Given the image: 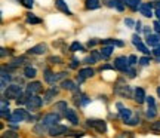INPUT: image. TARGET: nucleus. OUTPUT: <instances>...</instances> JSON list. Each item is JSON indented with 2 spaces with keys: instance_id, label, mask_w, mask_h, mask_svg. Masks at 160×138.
Returning <instances> with one entry per match:
<instances>
[{
  "instance_id": "obj_48",
  "label": "nucleus",
  "mask_w": 160,
  "mask_h": 138,
  "mask_svg": "<svg viewBox=\"0 0 160 138\" xmlns=\"http://www.w3.org/2000/svg\"><path fill=\"white\" fill-rule=\"evenodd\" d=\"M138 63V58H137V55H129V64H131L132 67L135 65V64Z\"/></svg>"
},
{
  "instance_id": "obj_16",
  "label": "nucleus",
  "mask_w": 160,
  "mask_h": 138,
  "mask_svg": "<svg viewBox=\"0 0 160 138\" xmlns=\"http://www.w3.org/2000/svg\"><path fill=\"white\" fill-rule=\"evenodd\" d=\"M65 119L71 123V125H79V116H77V113H76V110H73V109H68L67 111H65Z\"/></svg>"
},
{
  "instance_id": "obj_51",
  "label": "nucleus",
  "mask_w": 160,
  "mask_h": 138,
  "mask_svg": "<svg viewBox=\"0 0 160 138\" xmlns=\"http://www.w3.org/2000/svg\"><path fill=\"white\" fill-rule=\"evenodd\" d=\"M151 52H153V55H156L157 58H160V43L157 46H154V49H153Z\"/></svg>"
},
{
  "instance_id": "obj_7",
  "label": "nucleus",
  "mask_w": 160,
  "mask_h": 138,
  "mask_svg": "<svg viewBox=\"0 0 160 138\" xmlns=\"http://www.w3.org/2000/svg\"><path fill=\"white\" fill-rule=\"evenodd\" d=\"M68 134V128L64 126V125H53V126L49 128V135L51 137H59V135H67Z\"/></svg>"
},
{
  "instance_id": "obj_41",
  "label": "nucleus",
  "mask_w": 160,
  "mask_h": 138,
  "mask_svg": "<svg viewBox=\"0 0 160 138\" xmlns=\"http://www.w3.org/2000/svg\"><path fill=\"white\" fill-rule=\"evenodd\" d=\"M126 125H131V126H135V125H138L139 123V117H131L128 122H125Z\"/></svg>"
},
{
  "instance_id": "obj_30",
  "label": "nucleus",
  "mask_w": 160,
  "mask_h": 138,
  "mask_svg": "<svg viewBox=\"0 0 160 138\" xmlns=\"http://www.w3.org/2000/svg\"><path fill=\"white\" fill-rule=\"evenodd\" d=\"M141 3H142L141 0H128V2H126V6H128L131 11L135 12L139 9V5H141Z\"/></svg>"
},
{
  "instance_id": "obj_21",
  "label": "nucleus",
  "mask_w": 160,
  "mask_h": 138,
  "mask_svg": "<svg viewBox=\"0 0 160 138\" xmlns=\"http://www.w3.org/2000/svg\"><path fill=\"white\" fill-rule=\"evenodd\" d=\"M145 42H147V45L148 46H157L160 43V33H156V34H150L145 37Z\"/></svg>"
},
{
  "instance_id": "obj_28",
  "label": "nucleus",
  "mask_w": 160,
  "mask_h": 138,
  "mask_svg": "<svg viewBox=\"0 0 160 138\" xmlns=\"http://www.w3.org/2000/svg\"><path fill=\"white\" fill-rule=\"evenodd\" d=\"M27 17H25V19H27V23L31 24V25H36V24H42V19L40 18H37L33 13V12H28V13H25Z\"/></svg>"
},
{
  "instance_id": "obj_44",
  "label": "nucleus",
  "mask_w": 160,
  "mask_h": 138,
  "mask_svg": "<svg viewBox=\"0 0 160 138\" xmlns=\"http://www.w3.org/2000/svg\"><path fill=\"white\" fill-rule=\"evenodd\" d=\"M135 21H133V19H132V18H125V25L126 27H129V28H132V27H133V25H135Z\"/></svg>"
},
{
  "instance_id": "obj_33",
  "label": "nucleus",
  "mask_w": 160,
  "mask_h": 138,
  "mask_svg": "<svg viewBox=\"0 0 160 138\" xmlns=\"http://www.w3.org/2000/svg\"><path fill=\"white\" fill-rule=\"evenodd\" d=\"M70 52H79V51H85V48H83V45L80 43V42H73L71 45H70Z\"/></svg>"
},
{
  "instance_id": "obj_56",
  "label": "nucleus",
  "mask_w": 160,
  "mask_h": 138,
  "mask_svg": "<svg viewBox=\"0 0 160 138\" xmlns=\"http://www.w3.org/2000/svg\"><path fill=\"white\" fill-rule=\"evenodd\" d=\"M144 33H145V36H150L151 34V28L150 27H144Z\"/></svg>"
},
{
  "instance_id": "obj_14",
  "label": "nucleus",
  "mask_w": 160,
  "mask_h": 138,
  "mask_svg": "<svg viewBox=\"0 0 160 138\" xmlns=\"http://www.w3.org/2000/svg\"><path fill=\"white\" fill-rule=\"evenodd\" d=\"M52 110L58 115H65V111L68 110V104H67V101H57L52 105Z\"/></svg>"
},
{
  "instance_id": "obj_22",
  "label": "nucleus",
  "mask_w": 160,
  "mask_h": 138,
  "mask_svg": "<svg viewBox=\"0 0 160 138\" xmlns=\"http://www.w3.org/2000/svg\"><path fill=\"white\" fill-rule=\"evenodd\" d=\"M58 95V88L55 86V85H52L51 89H48V91L45 92V103H49L52 98H55Z\"/></svg>"
},
{
  "instance_id": "obj_43",
  "label": "nucleus",
  "mask_w": 160,
  "mask_h": 138,
  "mask_svg": "<svg viewBox=\"0 0 160 138\" xmlns=\"http://www.w3.org/2000/svg\"><path fill=\"white\" fill-rule=\"evenodd\" d=\"M98 43H101V40H98V39H89V40H88V48H93V46H97Z\"/></svg>"
},
{
  "instance_id": "obj_61",
  "label": "nucleus",
  "mask_w": 160,
  "mask_h": 138,
  "mask_svg": "<svg viewBox=\"0 0 160 138\" xmlns=\"http://www.w3.org/2000/svg\"><path fill=\"white\" fill-rule=\"evenodd\" d=\"M159 21H160V19H159Z\"/></svg>"
},
{
  "instance_id": "obj_5",
  "label": "nucleus",
  "mask_w": 160,
  "mask_h": 138,
  "mask_svg": "<svg viewBox=\"0 0 160 138\" xmlns=\"http://www.w3.org/2000/svg\"><path fill=\"white\" fill-rule=\"evenodd\" d=\"M43 91V83L42 82H30L28 85L25 86V95H37Z\"/></svg>"
},
{
  "instance_id": "obj_38",
  "label": "nucleus",
  "mask_w": 160,
  "mask_h": 138,
  "mask_svg": "<svg viewBox=\"0 0 160 138\" xmlns=\"http://www.w3.org/2000/svg\"><path fill=\"white\" fill-rule=\"evenodd\" d=\"M19 3H21L24 8H27V9H31V8L34 6V0H19Z\"/></svg>"
},
{
  "instance_id": "obj_9",
  "label": "nucleus",
  "mask_w": 160,
  "mask_h": 138,
  "mask_svg": "<svg viewBox=\"0 0 160 138\" xmlns=\"http://www.w3.org/2000/svg\"><path fill=\"white\" fill-rule=\"evenodd\" d=\"M48 49H49V48H48L46 43H39V45L30 48L27 52H28L30 55H45L46 52H48Z\"/></svg>"
},
{
  "instance_id": "obj_4",
  "label": "nucleus",
  "mask_w": 160,
  "mask_h": 138,
  "mask_svg": "<svg viewBox=\"0 0 160 138\" xmlns=\"http://www.w3.org/2000/svg\"><path fill=\"white\" fill-rule=\"evenodd\" d=\"M25 105H27L28 111H36V110H39L43 105V100L39 95H28V100H27Z\"/></svg>"
},
{
  "instance_id": "obj_32",
  "label": "nucleus",
  "mask_w": 160,
  "mask_h": 138,
  "mask_svg": "<svg viewBox=\"0 0 160 138\" xmlns=\"http://www.w3.org/2000/svg\"><path fill=\"white\" fill-rule=\"evenodd\" d=\"M135 48H137V49H138L139 52H142L144 55H150V54H153V52H151V51L148 49V48H147V45H144L142 42L137 43V45H135Z\"/></svg>"
},
{
  "instance_id": "obj_12",
  "label": "nucleus",
  "mask_w": 160,
  "mask_h": 138,
  "mask_svg": "<svg viewBox=\"0 0 160 138\" xmlns=\"http://www.w3.org/2000/svg\"><path fill=\"white\" fill-rule=\"evenodd\" d=\"M11 80H12L11 74L6 73L5 70H2V74H0V89H2V92H5L6 88L11 85Z\"/></svg>"
},
{
  "instance_id": "obj_29",
  "label": "nucleus",
  "mask_w": 160,
  "mask_h": 138,
  "mask_svg": "<svg viewBox=\"0 0 160 138\" xmlns=\"http://www.w3.org/2000/svg\"><path fill=\"white\" fill-rule=\"evenodd\" d=\"M120 117H122L123 122H128L132 117V110L126 109V107H122V109H120Z\"/></svg>"
},
{
  "instance_id": "obj_11",
  "label": "nucleus",
  "mask_w": 160,
  "mask_h": 138,
  "mask_svg": "<svg viewBox=\"0 0 160 138\" xmlns=\"http://www.w3.org/2000/svg\"><path fill=\"white\" fill-rule=\"evenodd\" d=\"M0 115L5 119H8L11 116V113H9V101L6 100L5 95H2V98H0Z\"/></svg>"
},
{
  "instance_id": "obj_40",
  "label": "nucleus",
  "mask_w": 160,
  "mask_h": 138,
  "mask_svg": "<svg viewBox=\"0 0 160 138\" xmlns=\"http://www.w3.org/2000/svg\"><path fill=\"white\" fill-rule=\"evenodd\" d=\"M12 54H13V49H11V48H2V52H0L2 58H5L6 55H12Z\"/></svg>"
},
{
  "instance_id": "obj_18",
  "label": "nucleus",
  "mask_w": 160,
  "mask_h": 138,
  "mask_svg": "<svg viewBox=\"0 0 160 138\" xmlns=\"http://www.w3.org/2000/svg\"><path fill=\"white\" fill-rule=\"evenodd\" d=\"M43 74H45V82L49 83V85H55V82H58L57 79V74L49 69H45L43 70Z\"/></svg>"
},
{
  "instance_id": "obj_25",
  "label": "nucleus",
  "mask_w": 160,
  "mask_h": 138,
  "mask_svg": "<svg viewBox=\"0 0 160 138\" xmlns=\"http://www.w3.org/2000/svg\"><path fill=\"white\" fill-rule=\"evenodd\" d=\"M101 6V2L99 0H85V8L88 11H95Z\"/></svg>"
},
{
  "instance_id": "obj_13",
  "label": "nucleus",
  "mask_w": 160,
  "mask_h": 138,
  "mask_svg": "<svg viewBox=\"0 0 160 138\" xmlns=\"http://www.w3.org/2000/svg\"><path fill=\"white\" fill-rule=\"evenodd\" d=\"M133 100H135L138 104L145 103V100H147V95H145V91H144V88H141V86L135 88V91H133Z\"/></svg>"
},
{
  "instance_id": "obj_6",
  "label": "nucleus",
  "mask_w": 160,
  "mask_h": 138,
  "mask_svg": "<svg viewBox=\"0 0 160 138\" xmlns=\"http://www.w3.org/2000/svg\"><path fill=\"white\" fill-rule=\"evenodd\" d=\"M59 119H61V116L58 115V113H55V111H52V113H48V115H45L42 117V123L51 128L53 125H57L58 122H59Z\"/></svg>"
},
{
  "instance_id": "obj_50",
  "label": "nucleus",
  "mask_w": 160,
  "mask_h": 138,
  "mask_svg": "<svg viewBox=\"0 0 160 138\" xmlns=\"http://www.w3.org/2000/svg\"><path fill=\"white\" fill-rule=\"evenodd\" d=\"M135 30H137V33L139 34L141 31L144 30V27H142V24H141V21H137V24H135Z\"/></svg>"
},
{
  "instance_id": "obj_46",
  "label": "nucleus",
  "mask_w": 160,
  "mask_h": 138,
  "mask_svg": "<svg viewBox=\"0 0 160 138\" xmlns=\"http://www.w3.org/2000/svg\"><path fill=\"white\" fill-rule=\"evenodd\" d=\"M67 76H68V73H67V71H59V73H57V79H58V80H61V79H62V80H65V77H67Z\"/></svg>"
},
{
  "instance_id": "obj_47",
  "label": "nucleus",
  "mask_w": 160,
  "mask_h": 138,
  "mask_svg": "<svg viewBox=\"0 0 160 138\" xmlns=\"http://www.w3.org/2000/svg\"><path fill=\"white\" fill-rule=\"evenodd\" d=\"M139 42H142V40H141V36L138 34V33L132 36V43H133V45H137V43H139Z\"/></svg>"
},
{
  "instance_id": "obj_59",
  "label": "nucleus",
  "mask_w": 160,
  "mask_h": 138,
  "mask_svg": "<svg viewBox=\"0 0 160 138\" xmlns=\"http://www.w3.org/2000/svg\"><path fill=\"white\" fill-rule=\"evenodd\" d=\"M116 2H119V3H123V5H126V2H128V0H116Z\"/></svg>"
},
{
  "instance_id": "obj_54",
  "label": "nucleus",
  "mask_w": 160,
  "mask_h": 138,
  "mask_svg": "<svg viewBox=\"0 0 160 138\" xmlns=\"http://www.w3.org/2000/svg\"><path fill=\"white\" fill-rule=\"evenodd\" d=\"M76 82H77V83H79V85H82V83H83V82H85V79H83V77H82V76L76 74Z\"/></svg>"
},
{
  "instance_id": "obj_37",
  "label": "nucleus",
  "mask_w": 160,
  "mask_h": 138,
  "mask_svg": "<svg viewBox=\"0 0 160 138\" xmlns=\"http://www.w3.org/2000/svg\"><path fill=\"white\" fill-rule=\"evenodd\" d=\"M2 138H19L18 137V134L15 132V131H5V132L2 134Z\"/></svg>"
},
{
  "instance_id": "obj_19",
  "label": "nucleus",
  "mask_w": 160,
  "mask_h": 138,
  "mask_svg": "<svg viewBox=\"0 0 160 138\" xmlns=\"http://www.w3.org/2000/svg\"><path fill=\"white\" fill-rule=\"evenodd\" d=\"M36 76H37L36 67H33V65H25L24 67V77L25 79H34Z\"/></svg>"
},
{
  "instance_id": "obj_31",
  "label": "nucleus",
  "mask_w": 160,
  "mask_h": 138,
  "mask_svg": "<svg viewBox=\"0 0 160 138\" xmlns=\"http://www.w3.org/2000/svg\"><path fill=\"white\" fill-rule=\"evenodd\" d=\"M145 116H147L148 119H154L156 116H157V107H156V105H148V109L145 111Z\"/></svg>"
},
{
  "instance_id": "obj_45",
  "label": "nucleus",
  "mask_w": 160,
  "mask_h": 138,
  "mask_svg": "<svg viewBox=\"0 0 160 138\" xmlns=\"http://www.w3.org/2000/svg\"><path fill=\"white\" fill-rule=\"evenodd\" d=\"M126 74L129 76L131 79H133V77L137 76V71H135V69H133V67H129V69H128V71H126Z\"/></svg>"
},
{
  "instance_id": "obj_24",
  "label": "nucleus",
  "mask_w": 160,
  "mask_h": 138,
  "mask_svg": "<svg viewBox=\"0 0 160 138\" xmlns=\"http://www.w3.org/2000/svg\"><path fill=\"white\" fill-rule=\"evenodd\" d=\"M114 52V46H110V45H102L101 48V54H102V59H108L111 57V54Z\"/></svg>"
},
{
  "instance_id": "obj_57",
  "label": "nucleus",
  "mask_w": 160,
  "mask_h": 138,
  "mask_svg": "<svg viewBox=\"0 0 160 138\" xmlns=\"http://www.w3.org/2000/svg\"><path fill=\"white\" fill-rule=\"evenodd\" d=\"M153 6H154L156 9H160V0H157V2H153Z\"/></svg>"
},
{
  "instance_id": "obj_10",
  "label": "nucleus",
  "mask_w": 160,
  "mask_h": 138,
  "mask_svg": "<svg viewBox=\"0 0 160 138\" xmlns=\"http://www.w3.org/2000/svg\"><path fill=\"white\" fill-rule=\"evenodd\" d=\"M153 8H154L153 3H141L138 11H139V13L144 15L145 18H151L153 15H154V13H153Z\"/></svg>"
},
{
  "instance_id": "obj_2",
  "label": "nucleus",
  "mask_w": 160,
  "mask_h": 138,
  "mask_svg": "<svg viewBox=\"0 0 160 138\" xmlns=\"http://www.w3.org/2000/svg\"><path fill=\"white\" fill-rule=\"evenodd\" d=\"M113 65L114 69L120 73H126L129 67H132L129 64V57H125V55H120V57H116L114 61H113Z\"/></svg>"
},
{
  "instance_id": "obj_53",
  "label": "nucleus",
  "mask_w": 160,
  "mask_h": 138,
  "mask_svg": "<svg viewBox=\"0 0 160 138\" xmlns=\"http://www.w3.org/2000/svg\"><path fill=\"white\" fill-rule=\"evenodd\" d=\"M153 27H154L156 33H160V21L157 19V21H154V24H153Z\"/></svg>"
},
{
  "instance_id": "obj_34",
  "label": "nucleus",
  "mask_w": 160,
  "mask_h": 138,
  "mask_svg": "<svg viewBox=\"0 0 160 138\" xmlns=\"http://www.w3.org/2000/svg\"><path fill=\"white\" fill-rule=\"evenodd\" d=\"M82 63L86 64V65H93V64H97L98 61L95 59V57H93V55L91 54V55H88V57H85V59H83Z\"/></svg>"
},
{
  "instance_id": "obj_27",
  "label": "nucleus",
  "mask_w": 160,
  "mask_h": 138,
  "mask_svg": "<svg viewBox=\"0 0 160 138\" xmlns=\"http://www.w3.org/2000/svg\"><path fill=\"white\" fill-rule=\"evenodd\" d=\"M46 131H49V126L43 125L42 122H40V123H37V125L33 128V132H34L36 135H45Z\"/></svg>"
},
{
  "instance_id": "obj_60",
  "label": "nucleus",
  "mask_w": 160,
  "mask_h": 138,
  "mask_svg": "<svg viewBox=\"0 0 160 138\" xmlns=\"http://www.w3.org/2000/svg\"><path fill=\"white\" fill-rule=\"evenodd\" d=\"M157 95H159V97H160V86L157 88Z\"/></svg>"
},
{
  "instance_id": "obj_36",
  "label": "nucleus",
  "mask_w": 160,
  "mask_h": 138,
  "mask_svg": "<svg viewBox=\"0 0 160 138\" xmlns=\"http://www.w3.org/2000/svg\"><path fill=\"white\" fill-rule=\"evenodd\" d=\"M48 63L49 64H62V58L58 57V55H52V57H48Z\"/></svg>"
},
{
  "instance_id": "obj_49",
  "label": "nucleus",
  "mask_w": 160,
  "mask_h": 138,
  "mask_svg": "<svg viewBox=\"0 0 160 138\" xmlns=\"http://www.w3.org/2000/svg\"><path fill=\"white\" fill-rule=\"evenodd\" d=\"M89 101H91V98H88L86 95H82V98H80V105H86Z\"/></svg>"
},
{
  "instance_id": "obj_23",
  "label": "nucleus",
  "mask_w": 160,
  "mask_h": 138,
  "mask_svg": "<svg viewBox=\"0 0 160 138\" xmlns=\"http://www.w3.org/2000/svg\"><path fill=\"white\" fill-rule=\"evenodd\" d=\"M25 63H30V61H28V58H27V57H17V58H12V59H11V63H9V64H11V65H13V67H17V69H18V67H21V65H24Z\"/></svg>"
},
{
  "instance_id": "obj_20",
  "label": "nucleus",
  "mask_w": 160,
  "mask_h": 138,
  "mask_svg": "<svg viewBox=\"0 0 160 138\" xmlns=\"http://www.w3.org/2000/svg\"><path fill=\"white\" fill-rule=\"evenodd\" d=\"M77 74L82 76V77L86 80V79H91V77H93V76H95V70L92 69V67H86V69H80Z\"/></svg>"
},
{
  "instance_id": "obj_3",
  "label": "nucleus",
  "mask_w": 160,
  "mask_h": 138,
  "mask_svg": "<svg viewBox=\"0 0 160 138\" xmlns=\"http://www.w3.org/2000/svg\"><path fill=\"white\" fill-rule=\"evenodd\" d=\"M86 125L89 128H93V129L99 134L107 132V123H105V120H102V119H88V120H86Z\"/></svg>"
},
{
  "instance_id": "obj_26",
  "label": "nucleus",
  "mask_w": 160,
  "mask_h": 138,
  "mask_svg": "<svg viewBox=\"0 0 160 138\" xmlns=\"http://www.w3.org/2000/svg\"><path fill=\"white\" fill-rule=\"evenodd\" d=\"M101 45H110V46H119V48H123L125 43L119 39H104L101 40Z\"/></svg>"
},
{
  "instance_id": "obj_55",
  "label": "nucleus",
  "mask_w": 160,
  "mask_h": 138,
  "mask_svg": "<svg viewBox=\"0 0 160 138\" xmlns=\"http://www.w3.org/2000/svg\"><path fill=\"white\" fill-rule=\"evenodd\" d=\"M116 3H117L116 0H108V2H107V6H108V8H116Z\"/></svg>"
},
{
  "instance_id": "obj_42",
  "label": "nucleus",
  "mask_w": 160,
  "mask_h": 138,
  "mask_svg": "<svg viewBox=\"0 0 160 138\" xmlns=\"http://www.w3.org/2000/svg\"><path fill=\"white\" fill-rule=\"evenodd\" d=\"M79 64H80V61L77 59V58H73L71 59V63H70V69H79Z\"/></svg>"
},
{
  "instance_id": "obj_58",
  "label": "nucleus",
  "mask_w": 160,
  "mask_h": 138,
  "mask_svg": "<svg viewBox=\"0 0 160 138\" xmlns=\"http://www.w3.org/2000/svg\"><path fill=\"white\" fill-rule=\"evenodd\" d=\"M154 15L157 17V19H160V9H156V11H154Z\"/></svg>"
},
{
  "instance_id": "obj_39",
  "label": "nucleus",
  "mask_w": 160,
  "mask_h": 138,
  "mask_svg": "<svg viewBox=\"0 0 160 138\" xmlns=\"http://www.w3.org/2000/svg\"><path fill=\"white\" fill-rule=\"evenodd\" d=\"M150 129L153 131V132H160V120H156L151 123V126H150Z\"/></svg>"
},
{
  "instance_id": "obj_1",
  "label": "nucleus",
  "mask_w": 160,
  "mask_h": 138,
  "mask_svg": "<svg viewBox=\"0 0 160 138\" xmlns=\"http://www.w3.org/2000/svg\"><path fill=\"white\" fill-rule=\"evenodd\" d=\"M24 94V88L21 86V83L18 85V83H11L9 86L6 88V91L3 92V95H5L8 100L11 98V100H18V98H21Z\"/></svg>"
},
{
  "instance_id": "obj_35",
  "label": "nucleus",
  "mask_w": 160,
  "mask_h": 138,
  "mask_svg": "<svg viewBox=\"0 0 160 138\" xmlns=\"http://www.w3.org/2000/svg\"><path fill=\"white\" fill-rule=\"evenodd\" d=\"M150 63H151V58H150V55H144V57H141L139 59H138V64H139V65H142V67L148 65Z\"/></svg>"
},
{
  "instance_id": "obj_8",
  "label": "nucleus",
  "mask_w": 160,
  "mask_h": 138,
  "mask_svg": "<svg viewBox=\"0 0 160 138\" xmlns=\"http://www.w3.org/2000/svg\"><path fill=\"white\" fill-rule=\"evenodd\" d=\"M114 92L117 94V95H120V97L123 98H133V95H132V89L129 85H120V86H116Z\"/></svg>"
},
{
  "instance_id": "obj_17",
  "label": "nucleus",
  "mask_w": 160,
  "mask_h": 138,
  "mask_svg": "<svg viewBox=\"0 0 160 138\" xmlns=\"http://www.w3.org/2000/svg\"><path fill=\"white\" fill-rule=\"evenodd\" d=\"M55 8H57L58 11H61L62 13L68 15V17H71V15H73V12L68 9V6H67V3H65L64 0H55Z\"/></svg>"
},
{
  "instance_id": "obj_52",
  "label": "nucleus",
  "mask_w": 160,
  "mask_h": 138,
  "mask_svg": "<svg viewBox=\"0 0 160 138\" xmlns=\"http://www.w3.org/2000/svg\"><path fill=\"white\" fill-rule=\"evenodd\" d=\"M145 103H147V105H156V101H154V98L151 97H147V100H145Z\"/></svg>"
},
{
  "instance_id": "obj_15",
  "label": "nucleus",
  "mask_w": 160,
  "mask_h": 138,
  "mask_svg": "<svg viewBox=\"0 0 160 138\" xmlns=\"http://www.w3.org/2000/svg\"><path fill=\"white\" fill-rule=\"evenodd\" d=\"M61 88H62L64 91H70V92H74V94L80 91L79 86L73 80H70V79H65V80L61 82Z\"/></svg>"
}]
</instances>
